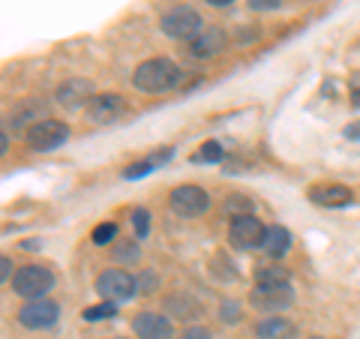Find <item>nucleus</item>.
I'll list each match as a JSON object with an SVG mask.
<instances>
[{
  "mask_svg": "<svg viewBox=\"0 0 360 339\" xmlns=\"http://www.w3.org/2000/svg\"><path fill=\"white\" fill-rule=\"evenodd\" d=\"M184 82V72L180 66L172 63L168 58H150L139 63V70L132 75V84L141 90V94H165V90L177 87Z\"/></svg>",
  "mask_w": 360,
  "mask_h": 339,
  "instance_id": "nucleus-1",
  "label": "nucleus"
},
{
  "mask_svg": "<svg viewBox=\"0 0 360 339\" xmlns=\"http://www.w3.org/2000/svg\"><path fill=\"white\" fill-rule=\"evenodd\" d=\"M54 288V274L45 264H25L15 270L13 276V291L25 300H39Z\"/></svg>",
  "mask_w": 360,
  "mask_h": 339,
  "instance_id": "nucleus-2",
  "label": "nucleus"
},
{
  "mask_svg": "<svg viewBox=\"0 0 360 339\" xmlns=\"http://www.w3.org/2000/svg\"><path fill=\"white\" fill-rule=\"evenodd\" d=\"M160 27L165 37H172V39H195L201 27H205V21H201V15L195 13L193 6H174V9H168V13L160 18Z\"/></svg>",
  "mask_w": 360,
  "mask_h": 339,
  "instance_id": "nucleus-3",
  "label": "nucleus"
},
{
  "mask_svg": "<svg viewBox=\"0 0 360 339\" xmlns=\"http://www.w3.org/2000/svg\"><path fill=\"white\" fill-rule=\"evenodd\" d=\"M96 291L103 295V300H129L135 298V291H139V279L132 274H127L123 267H108L103 274L96 276Z\"/></svg>",
  "mask_w": 360,
  "mask_h": 339,
  "instance_id": "nucleus-4",
  "label": "nucleus"
},
{
  "mask_svg": "<svg viewBox=\"0 0 360 339\" xmlns=\"http://www.w3.org/2000/svg\"><path fill=\"white\" fill-rule=\"evenodd\" d=\"M168 205L177 217H186V219H195L201 217L207 207H210V196L201 186H193V184H184L172 189V196H168Z\"/></svg>",
  "mask_w": 360,
  "mask_h": 339,
  "instance_id": "nucleus-5",
  "label": "nucleus"
},
{
  "mask_svg": "<svg viewBox=\"0 0 360 339\" xmlns=\"http://www.w3.org/2000/svg\"><path fill=\"white\" fill-rule=\"evenodd\" d=\"M66 139H70V127H66L63 120H54V117H45L27 129V144L39 153L60 148Z\"/></svg>",
  "mask_w": 360,
  "mask_h": 339,
  "instance_id": "nucleus-6",
  "label": "nucleus"
},
{
  "mask_svg": "<svg viewBox=\"0 0 360 339\" xmlns=\"http://www.w3.org/2000/svg\"><path fill=\"white\" fill-rule=\"evenodd\" d=\"M229 234H231V243L238 246V250H258V246L264 243L267 229L255 213H240V217H231Z\"/></svg>",
  "mask_w": 360,
  "mask_h": 339,
  "instance_id": "nucleus-7",
  "label": "nucleus"
},
{
  "mask_svg": "<svg viewBox=\"0 0 360 339\" xmlns=\"http://www.w3.org/2000/svg\"><path fill=\"white\" fill-rule=\"evenodd\" d=\"M252 307L255 309H264V312H279L295 303V291H291L288 282H267V286H258L252 288Z\"/></svg>",
  "mask_w": 360,
  "mask_h": 339,
  "instance_id": "nucleus-8",
  "label": "nucleus"
},
{
  "mask_svg": "<svg viewBox=\"0 0 360 339\" xmlns=\"http://www.w3.org/2000/svg\"><path fill=\"white\" fill-rule=\"evenodd\" d=\"M60 319V307L51 300H27L25 307L18 309V324H25L27 331H45L54 321Z\"/></svg>",
  "mask_w": 360,
  "mask_h": 339,
  "instance_id": "nucleus-9",
  "label": "nucleus"
},
{
  "mask_svg": "<svg viewBox=\"0 0 360 339\" xmlns=\"http://www.w3.org/2000/svg\"><path fill=\"white\" fill-rule=\"evenodd\" d=\"M129 105H127V99H123L120 94H96L94 99H90V105H87V115L94 117L96 123H111V120H117L120 115H127Z\"/></svg>",
  "mask_w": 360,
  "mask_h": 339,
  "instance_id": "nucleus-10",
  "label": "nucleus"
},
{
  "mask_svg": "<svg viewBox=\"0 0 360 339\" xmlns=\"http://www.w3.org/2000/svg\"><path fill=\"white\" fill-rule=\"evenodd\" d=\"M132 331L139 339H172L174 327L162 312H139L132 321Z\"/></svg>",
  "mask_w": 360,
  "mask_h": 339,
  "instance_id": "nucleus-11",
  "label": "nucleus"
},
{
  "mask_svg": "<svg viewBox=\"0 0 360 339\" xmlns=\"http://www.w3.org/2000/svg\"><path fill=\"white\" fill-rule=\"evenodd\" d=\"M58 103L66 105V108H82V105H90V99H94V84L84 82V78H70V82H63L58 87Z\"/></svg>",
  "mask_w": 360,
  "mask_h": 339,
  "instance_id": "nucleus-12",
  "label": "nucleus"
},
{
  "mask_svg": "<svg viewBox=\"0 0 360 339\" xmlns=\"http://www.w3.org/2000/svg\"><path fill=\"white\" fill-rule=\"evenodd\" d=\"M225 49V30L219 27H201V33L195 39H189V51L193 58H213Z\"/></svg>",
  "mask_w": 360,
  "mask_h": 339,
  "instance_id": "nucleus-13",
  "label": "nucleus"
},
{
  "mask_svg": "<svg viewBox=\"0 0 360 339\" xmlns=\"http://www.w3.org/2000/svg\"><path fill=\"white\" fill-rule=\"evenodd\" d=\"M309 198L315 205H324V207H345L352 205L354 196L348 186H340V184H330V186H312L309 189Z\"/></svg>",
  "mask_w": 360,
  "mask_h": 339,
  "instance_id": "nucleus-14",
  "label": "nucleus"
},
{
  "mask_svg": "<svg viewBox=\"0 0 360 339\" xmlns=\"http://www.w3.org/2000/svg\"><path fill=\"white\" fill-rule=\"evenodd\" d=\"M297 327L291 324L288 319H279V315H274V319H264L262 324L255 327V336L258 339H295Z\"/></svg>",
  "mask_w": 360,
  "mask_h": 339,
  "instance_id": "nucleus-15",
  "label": "nucleus"
},
{
  "mask_svg": "<svg viewBox=\"0 0 360 339\" xmlns=\"http://www.w3.org/2000/svg\"><path fill=\"white\" fill-rule=\"evenodd\" d=\"M288 246H291V234H288V229H283V225H270L267 234H264L262 250H264L270 258H283V255L288 252Z\"/></svg>",
  "mask_w": 360,
  "mask_h": 339,
  "instance_id": "nucleus-16",
  "label": "nucleus"
},
{
  "mask_svg": "<svg viewBox=\"0 0 360 339\" xmlns=\"http://www.w3.org/2000/svg\"><path fill=\"white\" fill-rule=\"evenodd\" d=\"M117 309H115V300H103V303H96V307H87L82 312V319L84 321H105V319H115Z\"/></svg>",
  "mask_w": 360,
  "mask_h": 339,
  "instance_id": "nucleus-17",
  "label": "nucleus"
},
{
  "mask_svg": "<svg viewBox=\"0 0 360 339\" xmlns=\"http://www.w3.org/2000/svg\"><path fill=\"white\" fill-rule=\"evenodd\" d=\"M225 156V151H222V144L219 141H205L201 148L193 153V162H219Z\"/></svg>",
  "mask_w": 360,
  "mask_h": 339,
  "instance_id": "nucleus-18",
  "label": "nucleus"
},
{
  "mask_svg": "<svg viewBox=\"0 0 360 339\" xmlns=\"http://www.w3.org/2000/svg\"><path fill=\"white\" fill-rule=\"evenodd\" d=\"M255 282H262V286H267V282H288V270L279 264H264L255 270Z\"/></svg>",
  "mask_w": 360,
  "mask_h": 339,
  "instance_id": "nucleus-19",
  "label": "nucleus"
},
{
  "mask_svg": "<svg viewBox=\"0 0 360 339\" xmlns=\"http://www.w3.org/2000/svg\"><path fill=\"white\" fill-rule=\"evenodd\" d=\"M115 237H117V225L115 222H99L96 229L90 231V241H94L96 246H108Z\"/></svg>",
  "mask_w": 360,
  "mask_h": 339,
  "instance_id": "nucleus-20",
  "label": "nucleus"
},
{
  "mask_svg": "<svg viewBox=\"0 0 360 339\" xmlns=\"http://www.w3.org/2000/svg\"><path fill=\"white\" fill-rule=\"evenodd\" d=\"M252 210H255V205L246 196H231L225 201V213H229V217H240V213H252Z\"/></svg>",
  "mask_w": 360,
  "mask_h": 339,
  "instance_id": "nucleus-21",
  "label": "nucleus"
},
{
  "mask_svg": "<svg viewBox=\"0 0 360 339\" xmlns=\"http://www.w3.org/2000/svg\"><path fill=\"white\" fill-rule=\"evenodd\" d=\"M132 225H135V237H139V241H144V237H148V231H150V213L144 210V207H135V210H132Z\"/></svg>",
  "mask_w": 360,
  "mask_h": 339,
  "instance_id": "nucleus-22",
  "label": "nucleus"
},
{
  "mask_svg": "<svg viewBox=\"0 0 360 339\" xmlns=\"http://www.w3.org/2000/svg\"><path fill=\"white\" fill-rule=\"evenodd\" d=\"M153 168H156V165H153V160L148 156V160H144V162H135V165H129L127 172H123V177H127V180H135V177H144V174H150Z\"/></svg>",
  "mask_w": 360,
  "mask_h": 339,
  "instance_id": "nucleus-23",
  "label": "nucleus"
},
{
  "mask_svg": "<svg viewBox=\"0 0 360 339\" xmlns=\"http://www.w3.org/2000/svg\"><path fill=\"white\" fill-rule=\"evenodd\" d=\"M115 258H117V262H123V258H127V262H135V258H139V246H135V243L129 241L127 246H120V250H115Z\"/></svg>",
  "mask_w": 360,
  "mask_h": 339,
  "instance_id": "nucleus-24",
  "label": "nucleus"
},
{
  "mask_svg": "<svg viewBox=\"0 0 360 339\" xmlns=\"http://www.w3.org/2000/svg\"><path fill=\"white\" fill-rule=\"evenodd\" d=\"M180 339H210V331L207 327H189V331L180 333Z\"/></svg>",
  "mask_w": 360,
  "mask_h": 339,
  "instance_id": "nucleus-25",
  "label": "nucleus"
},
{
  "mask_svg": "<svg viewBox=\"0 0 360 339\" xmlns=\"http://www.w3.org/2000/svg\"><path fill=\"white\" fill-rule=\"evenodd\" d=\"M240 312H238V303H222V321H238Z\"/></svg>",
  "mask_w": 360,
  "mask_h": 339,
  "instance_id": "nucleus-26",
  "label": "nucleus"
},
{
  "mask_svg": "<svg viewBox=\"0 0 360 339\" xmlns=\"http://www.w3.org/2000/svg\"><path fill=\"white\" fill-rule=\"evenodd\" d=\"M283 0H250V9H276Z\"/></svg>",
  "mask_w": 360,
  "mask_h": 339,
  "instance_id": "nucleus-27",
  "label": "nucleus"
},
{
  "mask_svg": "<svg viewBox=\"0 0 360 339\" xmlns=\"http://www.w3.org/2000/svg\"><path fill=\"white\" fill-rule=\"evenodd\" d=\"M0 270H4V282H9V274H13V262H9V258H0Z\"/></svg>",
  "mask_w": 360,
  "mask_h": 339,
  "instance_id": "nucleus-28",
  "label": "nucleus"
},
{
  "mask_svg": "<svg viewBox=\"0 0 360 339\" xmlns=\"http://www.w3.org/2000/svg\"><path fill=\"white\" fill-rule=\"evenodd\" d=\"M352 105H357V108H360V78L352 84Z\"/></svg>",
  "mask_w": 360,
  "mask_h": 339,
  "instance_id": "nucleus-29",
  "label": "nucleus"
},
{
  "mask_svg": "<svg viewBox=\"0 0 360 339\" xmlns=\"http://www.w3.org/2000/svg\"><path fill=\"white\" fill-rule=\"evenodd\" d=\"M207 4H210V6H231L234 0H207Z\"/></svg>",
  "mask_w": 360,
  "mask_h": 339,
  "instance_id": "nucleus-30",
  "label": "nucleus"
},
{
  "mask_svg": "<svg viewBox=\"0 0 360 339\" xmlns=\"http://www.w3.org/2000/svg\"><path fill=\"white\" fill-rule=\"evenodd\" d=\"M360 135V127H352V129H345V139H357Z\"/></svg>",
  "mask_w": 360,
  "mask_h": 339,
  "instance_id": "nucleus-31",
  "label": "nucleus"
},
{
  "mask_svg": "<svg viewBox=\"0 0 360 339\" xmlns=\"http://www.w3.org/2000/svg\"><path fill=\"white\" fill-rule=\"evenodd\" d=\"M111 339H127V336H111Z\"/></svg>",
  "mask_w": 360,
  "mask_h": 339,
  "instance_id": "nucleus-32",
  "label": "nucleus"
},
{
  "mask_svg": "<svg viewBox=\"0 0 360 339\" xmlns=\"http://www.w3.org/2000/svg\"><path fill=\"white\" fill-rule=\"evenodd\" d=\"M309 339H321V336H309Z\"/></svg>",
  "mask_w": 360,
  "mask_h": 339,
  "instance_id": "nucleus-33",
  "label": "nucleus"
}]
</instances>
